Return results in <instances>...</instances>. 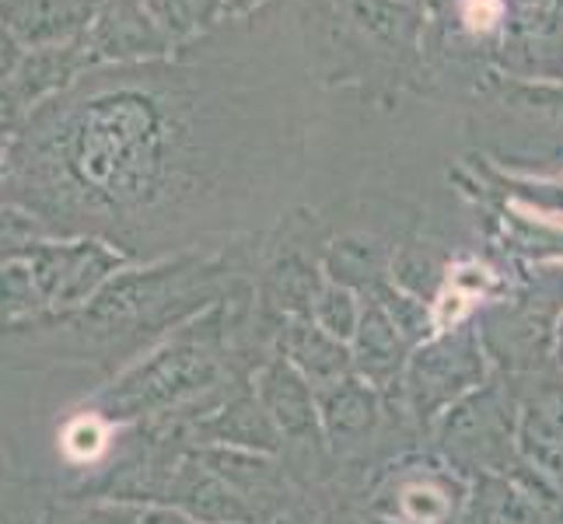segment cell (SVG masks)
I'll list each match as a JSON object with an SVG mask.
<instances>
[{
    "label": "cell",
    "mask_w": 563,
    "mask_h": 524,
    "mask_svg": "<svg viewBox=\"0 0 563 524\" xmlns=\"http://www.w3.org/2000/svg\"><path fill=\"white\" fill-rule=\"evenodd\" d=\"M284 25L210 32L172 60L112 64L38 102L0 158V207L49 238L154 259L239 224L284 165Z\"/></svg>",
    "instance_id": "1"
},
{
    "label": "cell",
    "mask_w": 563,
    "mask_h": 524,
    "mask_svg": "<svg viewBox=\"0 0 563 524\" xmlns=\"http://www.w3.org/2000/svg\"><path fill=\"white\" fill-rule=\"evenodd\" d=\"M18 259L29 263L32 280L53 315L91 301L99 283L109 277V269L120 266V256H112L102 242L91 238H77L67 245L35 242L32 248L18 252Z\"/></svg>",
    "instance_id": "2"
}]
</instances>
